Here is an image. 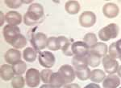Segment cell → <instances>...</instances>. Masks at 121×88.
Instances as JSON below:
<instances>
[{
  "label": "cell",
  "mask_w": 121,
  "mask_h": 88,
  "mask_svg": "<svg viewBox=\"0 0 121 88\" xmlns=\"http://www.w3.org/2000/svg\"><path fill=\"white\" fill-rule=\"evenodd\" d=\"M44 19V7L40 3H33L30 5L27 13L24 15L23 22L27 26H32L40 23Z\"/></svg>",
  "instance_id": "cell-1"
},
{
  "label": "cell",
  "mask_w": 121,
  "mask_h": 88,
  "mask_svg": "<svg viewBox=\"0 0 121 88\" xmlns=\"http://www.w3.org/2000/svg\"><path fill=\"white\" fill-rule=\"evenodd\" d=\"M119 27L116 23H111L101 29L99 32V37L103 42L116 38L119 34Z\"/></svg>",
  "instance_id": "cell-2"
},
{
  "label": "cell",
  "mask_w": 121,
  "mask_h": 88,
  "mask_svg": "<svg viewBox=\"0 0 121 88\" xmlns=\"http://www.w3.org/2000/svg\"><path fill=\"white\" fill-rule=\"evenodd\" d=\"M47 38L46 34H44L42 32H37L32 35L31 38V43L32 45V48L36 51L40 52V50L44 49L47 46Z\"/></svg>",
  "instance_id": "cell-3"
},
{
  "label": "cell",
  "mask_w": 121,
  "mask_h": 88,
  "mask_svg": "<svg viewBox=\"0 0 121 88\" xmlns=\"http://www.w3.org/2000/svg\"><path fill=\"white\" fill-rule=\"evenodd\" d=\"M25 80L28 87H37L40 83V73L37 69H35V68L28 69L26 72Z\"/></svg>",
  "instance_id": "cell-4"
},
{
  "label": "cell",
  "mask_w": 121,
  "mask_h": 88,
  "mask_svg": "<svg viewBox=\"0 0 121 88\" xmlns=\"http://www.w3.org/2000/svg\"><path fill=\"white\" fill-rule=\"evenodd\" d=\"M69 42V40L67 38L64 36H59V37H50L48 38L47 42V47L49 50L56 51L64 47L65 44Z\"/></svg>",
  "instance_id": "cell-5"
},
{
  "label": "cell",
  "mask_w": 121,
  "mask_h": 88,
  "mask_svg": "<svg viewBox=\"0 0 121 88\" xmlns=\"http://www.w3.org/2000/svg\"><path fill=\"white\" fill-rule=\"evenodd\" d=\"M38 60L43 67L49 69L53 66L56 58L54 54L50 51H40L39 53Z\"/></svg>",
  "instance_id": "cell-6"
},
{
  "label": "cell",
  "mask_w": 121,
  "mask_h": 88,
  "mask_svg": "<svg viewBox=\"0 0 121 88\" xmlns=\"http://www.w3.org/2000/svg\"><path fill=\"white\" fill-rule=\"evenodd\" d=\"M3 34L6 42L11 45L13 40L19 34H20V30L17 26H11V25L7 24L3 27Z\"/></svg>",
  "instance_id": "cell-7"
},
{
  "label": "cell",
  "mask_w": 121,
  "mask_h": 88,
  "mask_svg": "<svg viewBox=\"0 0 121 88\" xmlns=\"http://www.w3.org/2000/svg\"><path fill=\"white\" fill-rule=\"evenodd\" d=\"M102 63L105 72L109 75H114L117 72L119 68V63L116 59L111 57L110 55H105L102 59Z\"/></svg>",
  "instance_id": "cell-8"
},
{
  "label": "cell",
  "mask_w": 121,
  "mask_h": 88,
  "mask_svg": "<svg viewBox=\"0 0 121 88\" xmlns=\"http://www.w3.org/2000/svg\"><path fill=\"white\" fill-rule=\"evenodd\" d=\"M90 47L82 41H77L72 44V51L78 57H87L90 54Z\"/></svg>",
  "instance_id": "cell-9"
},
{
  "label": "cell",
  "mask_w": 121,
  "mask_h": 88,
  "mask_svg": "<svg viewBox=\"0 0 121 88\" xmlns=\"http://www.w3.org/2000/svg\"><path fill=\"white\" fill-rule=\"evenodd\" d=\"M58 72L63 76L66 84L72 83V82H73V80L75 79L76 74L74 68H73V66L65 64L60 66Z\"/></svg>",
  "instance_id": "cell-10"
},
{
  "label": "cell",
  "mask_w": 121,
  "mask_h": 88,
  "mask_svg": "<svg viewBox=\"0 0 121 88\" xmlns=\"http://www.w3.org/2000/svg\"><path fill=\"white\" fill-rule=\"evenodd\" d=\"M79 23L81 26L86 28L93 27L96 23V15L91 11H85L80 15Z\"/></svg>",
  "instance_id": "cell-11"
},
{
  "label": "cell",
  "mask_w": 121,
  "mask_h": 88,
  "mask_svg": "<svg viewBox=\"0 0 121 88\" xmlns=\"http://www.w3.org/2000/svg\"><path fill=\"white\" fill-rule=\"evenodd\" d=\"M120 9L119 7L115 3H107L103 7V13L108 19H114L119 15Z\"/></svg>",
  "instance_id": "cell-12"
},
{
  "label": "cell",
  "mask_w": 121,
  "mask_h": 88,
  "mask_svg": "<svg viewBox=\"0 0 121 88\" xmlns=\"http://www.w3.org/2000/svg\"><path fill=\"white\" fill-rule=\"evenodd\" d=\"M5 61L8 64H13L16 63L17 62L20 61L21 58V53L17 49H9L5 54L4 56Z\"/></svg>",
  "instance_id": "cell-13"
},
{
  "label": "cell",
  "mask_w": 121,
  "mask_h": 88,
  "mask_svg": "<svg viewBox=\"0 0 121 88\" xmlns=\"http://www.w3.org/2000/svg\"><path fill=\"white\" fill-rule=\"evenodd\" d=\"M120 85V79L119 76L114 75H109L105 78L103 82V88H117Z\"/></svg>",
  "instance_id": "cell-14"
},
{
  "label": "cell",
  "mask_w": 121,
  "mask_h": 88,
  "mask_svg": "<svg viewBox=\"0 0 121 88\" xmlns=\"http://www.w3.org/2000/svg\"><path fill=\"white\" fill-rule=\"evenodd\" d=\"M5 19L9 25L18 26L22 22V16L17 11H9L6 14Z\"/></svg>",
  "instance_id": "cell-15"
},
{
  "label": "cell",
  "mask_w": 121,
  "mask_h": 88,
  "mask_svg": "<svg viewBox=\"0 0 121 88\" xmlns=\"http://www.w3.org/2000/svg\"><path fill=\"white\" fill-rule=\"evenodd\" d=\"M0 75H1L2 79L6 82L13 79V78L15 77V73L12 66L9 64L2 65L1 69H0Z\"/></svg>",
  "instance_id": "cell-16"
},
{
  "label": "cell",
  "mask_w": 121,
  "mask_h": 88,
  "mask_svg": "<svg viewBox=\"0 0 121 88\" xmlns=\"http://www.w3.org/2000/svg\"><path fill=\"white\" fill-rule=\"evenodd\" d=\"M107 51H108V47H107V44L103 43V42H98L90 50V53L95 54L100 58H103L105 55H107Z\"/></svg>",
  "instance_id": "cell-17"
},
{
  "label": "cell",
  "mask_w": 121,
  "mask_h": 88,
  "mask_svg": "<svg viewBox=\"0 0 121 88\" xmlns=\"http://www.w3.org/2000/svg\"><path fill=\"white\" fill-rule=\"evenodd\" d=\"M49 84L52 86L54 88H60L66 85L65 81L64 79L63 76H62L59 72H55V73H52L51 76V79H50V83Z\"/></svg>",
  "instance_id": "cell-18"
},
{
  "label": "cell",
  "mask_w": 121,
  "mask_h": 88,
  "mask_svg": "<svg viewBox=\"0 0 121 88\" xmlns=\"http://www.w3.org/2000/svg\"><path fill=\"white\" fill-rule=\"evenodd\" d=\"M105 78H106V75H105L104 71H103L102 70L99 69H95L91 71L90 79L95 83H99L103 82Z\"/></svg>",
  "instance_id": "cell-19"
},
{
  "label": "cell",
  "mask_w": 121,
  "mask_h": 88,
  "mask_svg": "<svg viewBox=\"0 0 121 88\" xmlns=\"http://www.w3.org/2000/svg\"><path fill=\"white\" fill-rule=\"evenodd\" d=\"M72 64H73L74 70L82 69V68L87 67L88 65V61H87V57H78L74 56L72 59Z\"/></svg>",
  "instance_id": "cell-20"
},
{
  "label": "cell",
  "mask_w": 121,
  "mask_h": 88,
  "mask_svg": "<svg viewBox=\"0 0 121 88\" xmlns=\"http://www.w3.org/2000/svg\"><path fill=\"white\" fill-rule=\"evenodd\" d=\"M65 9L70 15H76L80 11V4L77 1H68L65 5Z\"/></svg>",
  "instance_id": "cell-21"
},
{
  "label": "cell",
  "mask_w": 121,
  "mask_h": 88,
  "mask_svg": "<svg viewBox=\"0 0 121 88\" xmlns=\"http://www.w3.org/2000/svg\"><path fill=\"white\" fill-rule=\"evenodd\" d=\"M36 51L32 47H27L23 50V58L28 62H33L36 59Z\"/></svg>",
  "instance_id": "cell-22"
},
{
  "label": "cell",
  "mask_w": 121,
  "mask_h": 88,
  "mask_svg": "<svg viewBox=\"0 0 121 88\" xmlns=\"http://www.w3.org/2000/svg\"><path fill=\"white\" fill-rule=\"evenodd\" d=\"M75 70V74L77 78L82 81H86L88 79H90L91 77V70L89 69V66L85 68H82V69L78 70Z\"/></svg>",
  "instance_id": "cell-23"
},
{
  "label": "cell",
  "mask_w": 121,
  "mask_h": 88,
  "mask_svg": "<svg viewBox=\"0 0 121 88\" xmlns=\"http://www.w3.org/2000/svg\"><path fill=\"white\" fill-rule=\"evenodd\" d=\"M11 45H12L13 47L17 49V50L18 49H22L27 45V39L23 35L20 34L13 40Z\"/></svg>",
  "instance_id": "cell-24"
},
{
  "label": "cell",
  "mask_w": 121,
  "mask_h": 88,
  "mask_svg": "<svg viewBox=\"0 0 121 88\" xmlns=\"http://www.w3.org/2000/svg\"><path fill=\"white\" fill-rule=\"evenodd\" d=\"M97 40V36L94 33H87L86 34H85L83 38V42L89 46L90 49L98 43Z\"/></svg>",
  "instance_id": "cell-25"
},
{
  "label": "cell",
  "mask_w": 121,
  "mask_h": 88,
  "mask_svg": "<svg viewBox=\"0 0 121 88\" xmlns=\"http://www.w3.org/2000/svg\"><path fill=\"white\" fill-rule=\"evenodd\" d=\"M13 70H14L15 75H21L23 74H24V72L27 70V64L25 63L23 61H19L16 63L12 65Z\"/></svg>",
  "instance_id": "cell-26"
},
{
  "label": "cell",
  "mask_w": 121,
  "mask_h": 88,
  "mask_svg": "<svg viewBox=\"0 0 121 88\" xmlns=\"http://www.w3.org/2000/svg\"><path fill=\"white\" fill-rule=\"evenodd\" d=\"M26 80L22 75H16L11 80V87L12 88H23L25 86Z\"/></svg>",
  "instance_id": "cell-27"
},
{
  "label": "cell",
  "mask_w": 121,
  "mask_h": 88,
  "mask_svg": "<svg viewBox=\"0 0 121 88\" xmlns=\"http://www.w3.org/2000/svg\"><path fill=\"white\" fill-rule=\"evenodd\" d=\"M101 58L99 56L95 55L94 54L90 53L89 55L87 56V61H88V65L91 67H97L100 65L101 63Z\"/></svg>",
  "instance_id": "cell-28"
},
{
  "label": "cell",
  "mask_w": 121,
  "mask_h": 88,
  "mask_svg": "<svg viewBox=\"0 0 121 88\" xmlns=\"http://www.w3.org/2000/svg\"><path fill=\"white\" fill-rule=\"evenodd\" d=\"M53 72L50 69H44L40 72V79L44 83L48 84L50 83V79Z\"/></svg>",
  "instance_id": "cell-29"
},
{
  "label": "cell",
  "mask_w": 121,
  "mask_h": 88,
  "mask_svg": "<svg viewBox=\"0 0 121 88\" xmlns=\"http://www.w3.org/2000/svg\"><path fill=\"white\" fill-rule=\"evenodd\" d=\"M23 2L20 0H6L5 3L9 8L11 9H17L23 4Z\"/></svg>",
  "instance_id": "cell-30"
},
{
  "label": "cell",
  "mask_w": 121,
  "mask_h": 88,
  "mask_svg": "<svg viewBox=\"0 0 121 88\" xmlns=\"http://www.w3.org/2000/svg\"><path fill=\"white\" fill-rule=\"evenodd\" d=\"M108 52H109V55L111 56L112 58H119V56H118V53H117V50H116V42H113L110 45L108 48Z\"/></svg>",
  "instance_id": "cell-31"
},
{
  "label": "cell",
  "mask_w": 121,
  "mask_h": 88,
  "mask_svg": "<svg viewBox=\"0 0 121 88\" xmlns=\"http://www.w3.org/2000/svg\"><path fill=\"white\" fill-rule=\"evenodd\" d=\"M62 52L66 56H73V51H72V44L70 42H68L67 44H65L64 47L62 48Z\"/></svg>",
  "instance_id": "cell-32"
},
{
  "label": "cell",
  "mask_w": 121,
  "mask_h": 88,
  "mask_svg": "<svg viewBox=\"0 0 121 88\" xmlns=\"http://www.w3.org/2000/svg\"><path fill=\"white\" fill-rule=\"evenodd\" d=\"M116 48L117 53H118L119 58H121V39L118 40L116 42Z\"/></svg>",
  "instance_id": "cell-33"
},
{
  "label": "cell",
  "mask_w": 121,
  "mask_h": 88,
  "mask_svg": "<svg viewBox=\"0 0 121 88\" xmlns=\"http://www.w3.org/2000/svg\"><path fill=\"white\" fill-rule=\"evenodd\" d=\"M84 88H101V87H100V86L98 85L97 83H89L88 85H86Z\"/></svg>",
  "instance_id": "cell-34"
},
{
  "label": "cell",
  "mask_w": 121,
  "mask_h": 88,
  "mask_svg": "<svg viewBox=\"0 0 121 88\" xmlns=\"http://www.w3.org/2000/svg\"><path fill=\"white\" fill-rule=\"evenodd\" d=\"M66 87L67 88H81L80 86L77 83H69V84H66Z\"/></svg>",
  "instance_id": "cell-35"
},
{
  "label": "cell",
  "mask_w": 121,
  "mask_h": 88,
  "mask_svg": "<svg viewBox=\"0 0 121 88\" xmlns=\"http://www.w3.org/2000/svg\"><path fill=\"white\" fill-rule=\"evenodd\" d=\"M40 88H54V87L50 85V84H44V85H42Z\"/></svg>",
  "instance_id": "cell-36"
},
{
  "label": "cell",
  "mask_w": 121,
  "mask_h": 88,
  "mask_svg": "<svg viewBox=\"0 0 121 88\" xmlns=\"http://www.w3.org/2000/svg\"><path fill=\"white\" fill-rule=\"evenodd\" d=\"M117 73H118V75L121 77V66H119L118 70H117Z\"/></svg>",
  "instance_id": "cell-37"
},
{
  "label": "cell",
  "mask_w": 121,
  "mask_h": 88,
  "mask_svg": "<svg viewBox=\"0 0 121 88\" xmlns=\"http://www.w3.org/2000/svg\"><path fill=\"white\" fill-rule=\"evenodd\" d=\"M1 16H2V23H1V24H0V25H1V26H2V25H3V19H4V17H3V12H1Z\"/></svg>",
  "instance_id": "cell-38"
},
{
  "label": "cell",
  "mask_w": 121,
  "mask_h": 88,
  "mask_svg": "<svg viewBox=\"0 0 121 88\" xmlns=\"http://www.w3.org/2000/svg\"><path fill=\"white\" fill-rule=\"evenodd\" d=\"M60 88H67V87H66V85H65L64 87H60Z\"/></svg>",
  "instance_id": "cell-39"
},
{
  "label": "cell",
  "mask_w": 121,
  "mask_h": 88,
  "mask_svg": "<svg viewBox=\"0 0 121 88\" xmlns=\"http://www.w3.org/2000/svg\"><path fill=\"white\" fill-rule=\"evenodd\" d=\"M120 88H121V87H120Z\"/></svg>",
  "instance_id": "cell-40"
}]
</instances>
